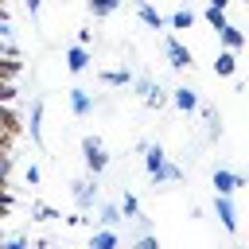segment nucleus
<instances>
[{"label":"nucleus","mask_w":249,"mask_h":249,"mask_svg":"<svg viewBox=\"0 0 249 249\" xmlns=\"http://www.w3.org/2000/svg\"><path fill=\"white\" fill-rule=\"evenodd\" d=\"M140 152H144V171H148V179H152V187H163V183H183L187 179V171L179 167V163H171V156L163 152V144H136Z\"/></svg>","instance_id":"obj_1"},{"label":"nucleus","mask_w":249,"mask_h":249,"mask_svg":"<svg viewBox=\"0 0 249 249\" xmlns=\"http://www.w3.org/2000/svg\"><path fill=\"white\" fill-rule=\"evenodd\" d=\"M82 160H86L89 175H101V171L109 167V152H105L101 136H82Z\"/></svg>","instance_id":"obj_2"},{"label":"nucleus","mask_w":249,"mask_h":249,"mask_svg":"<svg viewBox=\"0 0 249 249\" xmlns=\"http://www.w3.org/2000/svg\"><path fill=\"white\" fill-rule=\"evenodd\" d=\"M210 187H214V195H237L245 187V175L241 171H230V167H214L210 171Z\"/></svg>","instance_id":"obj_3"},{"label":"nucleus","mask_w":249,"mask_h":249,"mask_svg":"<svg viewBox=\"0 0 249 249\" xmlns=\"http://www.w3.org/2000/svg\"><path fill=\"white\" fill-rule=\"evenodd\" d=\"M163 51H167V62H171L175 70H191V66H195L191 47H187V43H179L175 35H167V39H163Z\"/></svg>","instance_id":"obj_4"},{"label":"nucleus","mask_w":249,"mask_h":249,"mask_svg":"<svg viewBox=\"0 0 249 249\" xmlns=\"http://www.w3.org/2000/svg\"><path fill=\"white\" fill-rule=\"evenodd\" d=\"M214 218L222 222L226 233H237V206H233V195H214Z\"/></svg>","instance_id":"obj_5"},{"label":"nucleus","mask_w":249,"mask_h":249,"mask_svg":"<svg viewBox=\"0 0 249 249\" xmlns=\"http://www.w3.org/2000/svg\"><path fill=\"white\" fill-rule=\"evenodd\" d=\"M66 101H70V113H74V117H89L93 105H97V97H93L89 89H82V86H70V89H66Z\"/></svg>","instance_id":"obj_6"},{"label":"nucleus","mask_w":249,"mask_h":249,"mask_svg":"<svg viewBox=\"0 0 249 249\" xmlns=\"http://www.w3.org/2000/svg\"><path fill=\"white\" fill-rule=\"evenodd\" d=\"M89 47H82V43H74V47H66V70L70 74H86L89 70Z\"/></svg>","instance_id":"obj_7"},{"label":"nucleus","mask_w":249,"mask_h":249,"mask_svg":"<svg viewBox=\"0 0 249 249\" xmlns=\"http://www.w3.org/2000/svg\"><path fill=\"white\" fill-rule=\"evenodd\" d=\"M43 113H47V105H43V97H35L31 101V113H27V132H31V140L43 148Z\"/></svg>","instance_id":"obj_8"},{"label":"nucleus","mask_w":249,"mask_h":249,"mask_svg":"<svg viewBox=\"0 0 249 249\" xmlns=\"http://www.w3.org/2000/svg\"><path fill=\"white\" fill-rule=\"evenodd\" d=\"M70 195H74V202L86 210V206H93V198H97V183H93V179H74V183H70Z\"/></svg>","instance_id":"obj_9"},{"label":"nucleus","mask_w":249,"mask_h":249,"mask_svg":"<svg viewBox=\"0 0 249 249\" xmlns=\"http://www.w3.org/2000/svg\"><path fill=\"white\" fill-rule=\"evenodd\" d=\"M171 105H175L179 113H195V109H198V89H191V86L171 89Z\"/></svg>","instance_id":"obj_10"},{"label":"nucleus","mask_w":249,"mask_h":249,"mask_svg":"<svg viewBox=\"0 0 249 249\" xmlns=\"http://www.w3.org/2000/svg\"><path fill=\"white\" fill-rule=\"evenodd\" d=\"M136 16H140V23H144V27H152V31H163V27H167V19H163L148 0H136Z\"/></svg>","instance_id":"obj_11"},{"label":"nucleus","mask_w":249,"mask_h":249,"mask_svg":"<svg viewBox=\"0 0 249 249\" xmlns=\"http://www.w3.org/2000/svg\"><path fill=\"white\" fill-rule=\"evenodd\" d=\"M214 74H218V78H233V74H237V51L222 47L218 58H214Z\"/></svg>","instance_id":"obj_12"},{"label":"nucleus","mask_w":249,"mask_h":249,"mask_svg":"<svg viewBox=\"0 0 249 249\" xmlns=\"http://www.w3.org/2000/svg\"><path fill=\"white\" fill-rule=\"evenodd\" d=\"M218 43H222V47H230V51H241V47L249 43V35H245L241 27H233V23H226V27L218 31Z\"/></svg>","instance_id":"obj_13"},{"label":"nucleus","mask_w":249,"mask_h":249,"mask_svg":"<svg viewBox=\"0 0 249 249\" xmlns=\"http://www.w3.org/2000/svg\"><path fill=\"white\" fill-rule=\"evenodd\" d=\"M167 27H171V31H191V27H195V12H191L187 4H179V8L171 12V19H167Z\"/></svg>","instance_id":"obj_14"},{"label":"nucleus","mask_w":249,"mask_h":249,"mask_svg":"<svg viewBox=\"0 0 249 249\" xmlns=\"http://www.w3.org/2000/svg\"><path fill=\"white\" fill-rule=\"evenodd\" d=\"M89 245H93V249H113V245H121V233H117L113 226H105V230L89 233Z\"/></svg>","instance_id":"obj_15"},{"label":"nucleus","mask_w":249,"mask_h":249,"mask_svg":"<svg viewBox=\"0 0 249 249\" xmlns=\"http://www.w3.org/2000/svg\"><path fill=\"white\" fill-rule=\"evenodd\" d=\"M121 8V0H86V12L93 16V19H105V16H113Z\"/></svg>","instance_id":"obj_16"},{"label":"nucleus","mask_w":249,"mask_h":249,"mask_svg":"<svg viewBox=\"0 0 249 249\" xmlns=\"http://www.w3.org/2000/svg\"><path fill=\"white\" fill-rule=\"evenodd\" d=\"M97 222H101V226H121V222H124V214H121V202H105V206L97 210Z\"/></svg>","instance_id":"obj_17"},{"label":"nucleus","mask_w":249,"mask_h":249,"mask_svg":"<svg viewBox=\"0 0 249 249\" xmlns=\"http://www.w3.org/2000/svg\"><path fill=\"white\" fill-rule=\"evenodd\" d=\"M202 16H206V23H210L214 31H222V27L230 23V19H226V8H214V4H206V12H202Z\"/></svg>","instance_id":"obj_18"},{"label":"nucleus","mask_w":249,"mask_h":249,"mask_svg":"<svg viewBox=\"0 0 249 249\" xmlns=\"http://www.w3.org/2000/svg\"><path fill=\"white\" fill-rule=\"evenodd\" d=\"M101 82L105 86H128L132 82V70H101Z\"/></svg>","instance_id":"obj_19"},{"label":"nucleus","mask_w":249,"mask_h":249,"mask_svg":"<svg viewBox=\"0 0 249 249\" xmlns=\"http://www.w3.org/2000/svg\"><path fill=\"white\" fill-rule=\"evenodd\" d=\"M121 214H124V218H144V214H140V198L124 191V195H121Z\"/></svg>","instance_id":"obj_20"},{"label":"nucleus","mask_w":249,"mask_h":249,"mask_svg":"<svg viewBox=\"0 0 249 249\" xmlns=\"http://www.w3.org/2000/svg\"><path fill=\"white\" fill-rule=\"evenodd\" d=\"M163 101H167V97H163V89H160V86H152V89L144 93V105H148V109H163Z\"/></svg>","instance_id":"obj_21"},{"label":"nucleus","mask_w":249,"mask_h":249,"mask_svg":"<svg viewBox=\"0 0 249 249\" xmlns=\"http://www.w3.org/2000/svg\"><path fill=\"white\" fill-rule=\"evenodd\" d=\"M16 93H19L16 82L12 78H0V101H16Z\"/></svg>","instance_id":"obj_22"},{"label":"nucleus","mask_w":249,"mask_h":249,"mask_svg":"<svg viewBox=\"0 0 249 249\" xmlns=\"http://www.w3.org/2000/svg\"><path fill=\"white\" fill-rule=\"evenodd\" d=\"M23 183H27V187H39V183H43V171H39L35 163H31V167H23Z\"/></svg>","instance_id":"obj_23"},{"label":"nucleus","mask_w":249,"mask_h":249,"mask_svg":"<svg viewBox=\"0 0 249 249\" xmlns=\"http://www.w3.org/2000/svg\"><path fill=\"white\" fill-rule=\"evenodd\" d=\"M31 214L35 218H43V222H51V218H62L58 210H51V206H31Z\"/></svg>","instance_id":"obj_24"},{"label":"nucleus","mask_w":249,"mask_h":249,"mask_svg":"<svg viewBox=\"0 0 249 249\" xmlns=\"http://www.w3.org/2000/svg\"><path fill=\"white\" fill-rule=\"evenodd\" d=\"M78 43H82V47H89V43H93V27H89V23H82V27H78Z\"/></svg>","instance_id":"obj_25"},{"label":"nucleus","mask_w":249,"mask_h":249,"mask_svg":"<svg viewBox=\"0 0 249 249\" xmlns=\"http://www.w3.org/2000/svg\"><path fill=\"white\" fill-rule=\"evenodd\" d=\"M66 226H70V230H78V226H86V214H66Z\"/></svg>","instance_id":"obj_26"},{"label":"nucleus","mask_w":249,"mask_h":249,"mask_svg":"<svg viewBox=\"0 0 249 249\" xmlns=\"http://www.w3.org/2000/svg\"><path fill=\"white\" fill-rule=\"evenodd\" d=\"M23 8H27V12H31V19H35V16L43 12V0H23Z\"/></svg>","instance_id":"obj_27"},{"label":"nucleus","mask_w":249,"mask_h":249,"mask_svg":"<svg viewBox=\"0 0 249 249\" xmlns=\"http://www.w3.org/2000/svg\"><path fill=\"white\" fill-rule=\"evenodd\" d=\"M136 245H140V249H156V245H160V241H156V237H152V233H144V237H140V241H136Z\"/></svg>","instance_id":"obj_28"},{"label":"nucleus","mask_w":249,"mask_h":249,"mask_svg":"<svg viewBox=\"0 0 249 249\" xmlns=\"http://www.w3.org/2000/svg\"><path fill=\"white\" fill-rule=\"evenodd\" d=\"M0 23H12V12H8V4H0Z\"/></svg>","instance_id":"obj_29"},{"label":"nucleus","mask_w":249,"mask_h":249,"mask_svg":"<svg viewBox=\"0 0 249 249\" xmlns=\"http://www.w3.org/2000/svg\"><path fill=\"white\" fill-rule=\"evenodd\" d=\"M206 4H214V8H230L233 0H206Z\"/></svg>","instance_id":"obj_30"},{"label":"nucleus","mask_w":249,"mask_h":249,"mask_svg":"<svg viewBox=\"0 0 249 249\" xmlns=\"http://www.w3.org/2000/svg\"><path fill=\"white\" fill-rule=\"evenodd\" d=\"M0 241H4V230H0Z\"/></svg>","instance_id":"obj_31"},{"label":"nucleus","mask_w":249,"mask_h":249,"mask_svg":"<svg viewBox=\"0 0 249 249\" xmlns=\"http://www.w3.org/2000/svg\"><path fill=\"white\" fill-rule=\"evenodd\" d=\"M245 4H249V0H245Z\"/></svg>","instance_id":"obj_32"}]
</instances>
